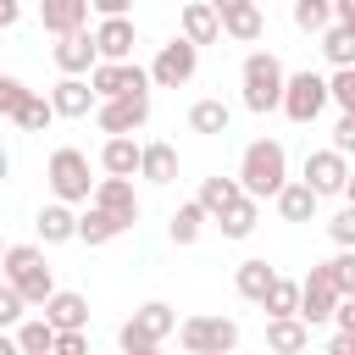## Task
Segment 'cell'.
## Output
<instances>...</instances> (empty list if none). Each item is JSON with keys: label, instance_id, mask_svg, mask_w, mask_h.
I'll use <instances>...</instances> for the list:
<instances>
[{"label": "cell", "instance_id": "cb8c5ba5", "mask_svg": "<svg viewBox=\"0 0 355 355\" xmlns=\"http://www.w3.org/2000/svg\"><path fill=\"white\" fill-rule=\"evenodd\" d=\"M233 128V105L227 100H194L189 105V133H205V139H216V133H227Z\"/></svg>", "mask_w": 355, "mask_h": 355}, {"label": "cell", "instance_id": "30bf717a", "mask_svg": "<svg viewBox=\"0 0 355 355\" xmlns=\"http://www.w3.org/2000/svg\"><path fill=\"white\" fill-rule=\"evenodd\" d=\"M349 172H355V166H349V155H344V150H333V144H322V150H311V155H305V172H300V178L327 200V194H344V189H349Z\"/></svg>", "mask_w": 355, "mask_h": 355}, {"label": "cell", "instance_id": "7402d4cb", "mask_svg": "<svg viewBox=\"0 0 355 355\" xmlns=\"http://www.w3.org/2000/svg\"><path fill=\"white\" fill-rule=\"evenodd\" d=\"M44 316L55 322V333H89V300H83L78 288H61V294L44 305Z\"/></svg>", "mask_w": 355, "mask_h": 355}, {"label": "cell", "instance_id": "8992f818", "mask_svg": "<svg viewBox=\"0 0 355 355\" xmlns=\"http://www.w3.org/2000/svg\"><path fill=\"white\" fill-rule=\"evenodd\" d=\"M327 100H333V83L322 78V72H288V94H283V116L288 122H300V128H311L322 111H327Z\"/></svg>", "mask_w": 355, "mask_h": 355}, {"label": "cell", "instance_id": "681fc988", "mask_svg": "<svg viewBox=\"0 0 355 355\" xmlns=\"http://www.w3.org/2000/svg\"><path fill=\"white\" fill-rule=\"evenodd\" d=\"M333 17H338L344 28H355V0H333Z\"/></svg>", "mask_w": 355, "mask_h": 355}, {"label": "cell", "instance_id": "bcb514c9", "mask_svg": "<svg viewBox=\"0 0 355 355\" xmlns=\"http://www.w3.org/2000/svg\"><path fill=\"white\" fill-rule=\"evenodd\" d=\"M322 355H355V333H333Z\"/></svg>", "mask_w": 355, "mask_h": 355}, {"label": "cell", "instance_id": "9c48e42d", "mask_svg": "<svg viewBox=\"0 0 355 355\" xmlns=\"http://www.w3.org/2000/svg\"><path fill=\"white\" fill-rule=\"evenodd\" d=\"M89 83H94L100 100H122V94H150L155 89L150 83V67H139V61H100Z\"/></svg>", "mask_w": 355, "mask_h": 355}, {"label": "cell", "instance_id": "f907efd6", "mask_svg": "<svg viewBox=\"0 0 355 355\" xmlns=\"http://www.w3.org/2000/svg\"><path fill=\"white\" fill-rule=\"evenodd\" d=\"M0 355H22V344H17V333H0Z\"/></svg>", "mask_w": 355, "mask_h": 355}, {"label": "cell", "instance_id": "484cf974", "mask_svg": "<svg viewBox=\"0 0 355 355\" xmlns=\"http://www.w3.org/2000/svg\"><path fill=\"white\" fill-rule=\"evenodd\" d=\"M194 200H200V205L211 211V222H222V216H227V211H233V205L244 200V183H239V178H205Z\"/></svg>", "mask_w": 355, "mask_h": 355}, {"label": "cell", "instance_id": "4316f807", "mask_svg": "<svg viewBox=\"0 0 355 355\" xmlns=\"http://www.w3.org/2000/svg\"><path fill=\"white\" fill-rule=\"evenodd\" d=\"M272 205H277V216H283V222H311V216H316V205H322V194H316L305 178H294Z\"/></svg>", "mask_w": 355, "mask_h": 355}, {"label": "cell", "instance_id": "e0dca14e", "mask_svg": "<svg viewBox=\"0 0 355 355\" xmlns=\"http://www.w3.org/2000/svg\"><path fill=\"white\" fill-rule=\"evenodd\" d=\"M133 17H100L94 28V44H100V61H133Z\"/></svg>", "mask_w": 355, "mask_h": 355}, {"label": "cell", "instance_id": "ffe728a7", "mask_svg": "<svg viewBox=\"0 0 355 355\" xmlns=\"http://www.w3.org/2000/svg\"><path fill=\"white\" fill-rule=\"evenodd\" d=\"M39 244H72L78 239V211L72 205H61V200H50V205H39Z\"/></svg>", "mask_w": 355, "mask_h": 355}, {"label": "cell", "instance_id": "83f0119b", "mask_svg": "<svg viewBox=\"0 0 355 355\" xmlns=\"http://www.w3.org/2000/svg\"><path fill=\"white\" fill-rule=\"evenodd\" d=\"M133 327H139L144 338H155V344H161V338H172L183 322H178V311H172L166 300H144V305L133 311Z\"/></svg>", "mask_w": 355, "mask_h": 355}, {"label": "cell", "instance_id": "d6986e66", "mask_svg": "<svg viewBox=\"0 0 355 355\" xmlns=\"http://www.w3.org/2000/svg\"><path fill=\"white\" fill-rule=\"evenodd\" d=\"M89 205H100V211L122 216L128 227L139 222V194H133V178H100V189H94V200H89Z\"/></svg>", "mask_w": 355, "mask_h": 355}, {"label": "cell", "instance_id": "7dc6e473", "mask_svg": "<svg viewBox=\"0 0 355 355\" xmlns=\"http://www.w3.org/2000/svg\"><path fill=\"white\" fill-rule=\"evenodd\" d=\"M89 6H94L100 17H128V11H133V0H89Z\"/></svg>", "mask_w": 355, "mask_h": 355}, {"label": "cell", "instance_id": "816d5d0a", "mask_svg": "<svg viewBox=\"0 0 355 355\" xmlns=\"http://www.w3.org/2000/svg\"><path fill=\"white\" fill-rule=\"evenodd\" d=\"M344 205H355V172H349V189H344Z\"/></svg>", "mask_w": 355, "mask_h": 355}, {"label": "cell", "instance_id": "5bb4252c", "mask_svg": "<svg viewBox=\"0 0 355 355\" xmlns=\"http://www.w3.org/2000/svg\"><path fill=\"white\" fill-rule=\"evenodd\" d=\"M89 0H39V22H44V33H55V39H67V33H83L89 28Z\"/></svg>", "mask_w": 355, "mask_h": 355}, {"label": "cell", "instance_id": "603a6c76", "mask_svg": "<svg viewBox=\"0 0 355 355\" xmlns=\"http://www.w3.org/2000/svg\"><path fill=\"white\" fill-rule=\"evenodd\" d=\"M311 344V327L300 316H266V349L272 355H300Z\"/></svg>", "mask_w": 355, "mask_h": 355}, {"label": "cell", "instance_id": "d6a6232c", "mask_svg": "<svg viewBox=\"0 0 355 355\" xmlns=\"http://www.w3.org/2000/svg\"><path fill=\"white\" fill-rule=\"evenodd\" d=\"M255 222H261V200H250V194H244V200H239L216 227H222V239H250V233H255Z\"/></svg>", "mask_w": 355, "mask_h": 355}, {"label": "cell", "instance_id": "836d02e7", "mask_svg": "<svg viewBox=\"0 0 355 355\" xmlns=\"http://www.w3.org/2000/svg\"><path fill=\"white\" fill-rule=\"evenodd\" d=\"M338 17H333V0H294V28L300 33H327Z\"/></svg>", "mask_w": 355, "mask_h": 355}, {"label": "cell", "instance_id": "c3c4849f", "mask_svg": "<svg viewBox=\"0 0 355 355\" xmlns=\"http://www.w3.org/2000/svg\"><path fill=\"white\" fill-rule=\"evenodd\" d=\"M333 327H338V333H355V300H344V305H338V316H333Z\"/></svg>", "mask_w": 355, "mask_h": 355}, {"label": "cell", "instance_id": "d590c367", "mask_svg": "<svg viewBox=\"0 0 355 355\" xmlns=\"http://www.w3.org/2000/svg\"><path fill=\"white\" fill-rule=\"evenodd\" d=\"M28 100H33V89H28L22 78H11V72H6V78H0V116H6V122H17Z\"/></svg>", "mask_w": 355, "mask_h": 355}, {"label": "cell", "instance_id": "e575fe53", "mask_svg": "<svg viewBox=\"0 0 355 355\" xmlns=\"http://www.w3.org/2000/svg\"><path fill=\"white\" fill-rule=\"evenodd\" d=\"M261 311H266V316H300V283H294V277H277L272 294L261 300Z\"/></svg>", "mask_w": 355, "mask_h": 355}, {"label": "cell", "instance_id": "b9f144b4", "mask_svg": "<svg viewBox=\"0 0 355 355\" xmlns=\"http://www.w3.org/2000/svg\"><path fill=\"white\" fill-rule=\"evenodd\" d=\"M116 344H122V355H144V349H161L155 338H144V333L133 327V316H128V322L116 327Z\"/></svg>", "mask_w": 355, "mask_h": 355}, {"label": "cell", "instance_id": "f5cc1de1", "mask_svg": "<svg viewBox=\"0 0 355 355\" xmlns=\"http://www.w3.org/2000/svg\"><path fill=\"white\" fill-rule=\"evenodd\" d=\"M144 355H161V349H144Z\"/></svg>", "mask_w": 355, "mask_h": 355}, {"label": "cell", "instance_id": "52a82bcc", "mask_svg": "<svg viewBox=\"0 0 355 355\" xmlns=\"http://www.w3.org/2000/svg\"><path fill=\"white\" fill-rule=\"evenodd\" d=\"M338 305H344V294H338V283H333L327 261H322V266H311V272L300 277V322H305V327H322V322H333V316H338Z\"/></svg>", "mask_w": 355, "mask_h": 355}, {"label": "cell", "instance_id": "6da1fadb", "mask_svg": "<svg viewBox=\"0 0 355 355\" xmlns=\"http://www.w3.org/2000/svg\"><path fill=\"white\" fill-rule=\"evenodd\" d=\"M239 183H244V194L250 200H277L294 178H288V150L277 144V139H250L244 144V155H239V172H233Z\"/></svg>", "mask_w": 355, "mask_h": 355}, {"label": "cell", "instance_id": "4fadbf2b", "mask_svg": "<svg viewBox=\"0 0 355 355\" xmlns=\"http://www.w3.org/2000/svg\"><path fill=\"white\" fill-rule=\"evenodd\" d=\"M211 6H216V17H222V33H227V39L255 44V39L266 33V17H261L255 0H211Z\"/></svg>", "mask_w": 355, "mask_h": 355}, {"label": "cell", "instance_id": "2e32d148", "mask_svg": "<svg viewBox=\"0 0 355 355\" xmlns=\"http://www.w3.org/2000/svg\"><path fill=\"white\" fill-rule=\"evenodd\" d=\"M139 166H144V144H139L133 133L100 144V172H105V178H139Z\"/></svg>", "mask_w": 355, "mask_h": 355}, {"label": "cell", "instance_id": "f6af8a7d", "mask_svg": "<svg viewBox=\"0 0 355 355\" xmlns=\"http://www.w3.org/2000/svg\"><path fill=\"white\" fill-rule=\"evenodd\" d=\"M17 22H22V0H0V28L11 33Z\"/></svg>", "mask_w": 355, "mask_h": 355}, {"label": "cell", "instance_id": "d4e9b609", "mask_svg": "<svg viewBox=\"0 0 355 355\" xmlns=\"http://www.w3.org/2000/svg\"><path fill=\"white\" fill-rule=\"evenodd\" d=\"M139 178L155 183V189L178 183V150H172L166 139H150V144H144V166H139Z\"/></svg>", "mask_w": 355, "mask_h": 355}, {"label": "cell", "instance_id": "7bdbcfd3", "mask_svg": "<svg viewBox=\"0 0 355 355\" xmlns=\"http://www.w3.org/2000/svg\"><path fill=\"white\" fill-rule=\"evenodd\" d=\"M333 150L355 155V116H349V111H338V122H333Z\"/></svg>", "mask_w": 355, "mask_h": 355}, {"label": "cell", "instance_id": "277c9868", "mask_svg": "<svg viewBox=\"0 0 355 355\" xmlns=\"http://www.w3.org/2000/svg\"><path fill=\"white\" fill-rule=\"evenodd\" d=\"M6 283L28 300V305H50L61 288H55V277H50V266H44V250L39 244H11L6 250Z\"/></svg>", "mask_w": 355, "mask_h": 355}, {"label": "cell", "instance_id": "ee69618b", "mask_svg": "<svg viewBox=\"0 0 355 355\" xmlns=\"http://www.w3.org/2000/svg\"><path fill=\"white\" fill-rule=\"evenodd\" d=\"M55 355H89V333H61L55 338Z\"/></svg>", "mask_w": 355, "mask_h": 355}, {"label": "cell", "instance_id": "f1b7e54d", "mask_svg": "<svg viewBox=\"0 0 355 355\" xmlns=\"http://www.w3.org/2000/svg\"><path fill=\"white\" fill-rule=\"evenodd\" d=\"M122 233H128V222L111 216V211H100V205H89V211L78 216V239H83V244H111V239H122Z\"/></svg>", "mask_w": 355, "mask_h": 355}, {"label": "cell", "instance_id": "4dcf8cb0", "mask_svg": "<svg viewBox=\"0 0 355 355\" xmlns=\"http://www.w3.org/2000/svg\"><path fill=\"white\" fill-rule=\"evenodd\" d=\"M55 338H61V333H55V322H50L44 311H39V316H28V322L17 327L22 355H55Z\"/></svg>", "mask_w": 355, "mask_h": 355}, {"label": "cell", "instance_id": "74e56055", "mask_svg": "<svg viewBox=\"0 0 355 355\" xmlns=\"http://www.w3.org/2000/svg\"><path fill=\"white\" fill-rule=\"evenodd\" d=\"M22 322H28V300L6 283V288H0V327H6V333H17Z\"/></svg>", "mask_w": 355, "mask_h": 355}, {"label": "cell", "instance_id": "8fae6325", "mask_svg": "<svg viewBox=\"0 0 355 355\" xmlns=\"http://www.w3.org/2000/svg\"><path fill=\"white\" fill-rule=\"evenodd\" d=\"M94 122H100V133H105V139L139 133V128L150 122V94H122V100H100Z\"/></svg>", "mask_w": 355, "mask_h": 355}, {"label": "cell", "instance_id": "44dd1931", "mask_svg": "<svg viewBox=\"0 0 355 355\" xmlns=\"http://www.w3.org/2000/svg\"><path fill=\"white\" fill-rule=\"evenodd\" d=\"M277 277H283L277 266H266L261 255H250V261H239V272H233V288H239L250 305H261V300L272 294V283H277Z\"/></svg>", "mask_w": 355, "mask_h": 355}, {"label": "cell", "instance_id": "f35d334b", "mask_svg": "<svg viewBox=\"0 0 355 355\" xmlns=\"http://www.w3.org/2000/svg\"><path fill=\"white\" fill-rule=\"evenodd\" d=\"M327 272H333L338 294H344V300H355V250H338V255L327 261Z\"/></svg>", "mask_w": 355, "mask_h": 355}, {"label": "cell", "instance_id": "ab89813d", "mask_svg": "<svg viewBox=\"0 0 355 355\" xmlns=\"http://www.w3.org/2000/svg\"><path fill=\"white\" fill-rule=\"evenodd\" d=\"M327 239H333L338 250H355V205H344V211L327 216Z\"/></svg>", "mask_w": 355, "mask_h": 355}, {"label": "cell", "instance_id": "3957f363", "mask_svg": "<svg viewBox=\"0 0 355 355\" xmlns=\"http://www.w3.org/2000/svg\"><path fill=\"white\" fill-rule=\"evenodd\" d=\"M44 183H50V194H55L61 205H89L94 189H100V178H89V155H83L78 144L50 150V161H44Z\"/></svg>", "mask_w": 355, "mask_h": 355}, {"label": "cell", "instance_id": "60d3db41", "mask_svg": "<svg viewBox=\"0 0 355 355\" xmlns=\"http://www.w3.org/2000/svg\"><path fill=\"white\" fill-rule=\"evenodd\" d=\"M327 83H333V105L355 116V67H344V72H333Z\"/></svg>", "mask_w": 355, "mask_h": 355}, {"label": "cell", "instance_id": "ac0fdd59", "mask_svg": "<svg viewBox=\"0 0 355 355\" xmlns=\"http://www.w3.org/2000/svg\"><path fill=\"white\" fill-rule=\"evenodd\" d=\"M50 105H55V116H89V111H100V94L89 78H61L50 89Z\"/></svg>", "mask_w": 355, "mask_h": 355}, {"label": "cell", "instance_id": "ba28073f", "mask_svg": "<svg viewBox=\"0 0 355 355\" xmlns=\"http://www.w3.org/2000/svg\"><path fill=\"white\" fill-rule=\"evenodd\" d=\"M194 72H200V44H189L183 33L166 39V44L155 50V61H150V83H155V89H183Z\"/></svg>", "mask_w": 355, "mask_h": 355}, {"label": "cell", "instance_id": "1f68e13d", "mask_svg": "<svg viewBox=\"0 0 355 355\" xmlns=\"http://www.w3.org/2000/svg\"><path fill=\"white\" fill-rule=\"evenodd\" d=\"M322 55H327V67H333V72H344V67H355V28H344V22H333V28L322 33Z\"/></svg>", "mask_w": 355, "mask_h": 355}, {"label": "cell", "instance_id": "8d00e7d4", "mask_svg": "<svg viewBox=\"0 0 355 355\" xmlns=\"http://www.w3.org/2000/svg\"><path fill=\"white\" fill-rule=\"evenodd\" d=\"M50 122H55V105H50V94H33V100L22 105V116H17V128H22V133H44Z\"/></svg>", "mask_w": 355, "mask_h": 355}, {"label": "cell", "instance_id": "7c38bea8", "mask_svg": "<svg viewBox=\"0 0 355 355\" xmlns=\"http://www.w3.org/2000/svg\"><path fill=\"white\" fill-rule=\"evenodd\" d=\"M50 55H55L61 78H94V67H100V44H94V33H89V28H83V33L55 39V44H50Z\"/></svg>", "mask_w": 355, "mask_h": 355}, {"label": "cell", "instance_id": "5b68a950", "mask_svg": "<svg viewBox=\"0 0 355 355\" xmlns=\"http://www.w3.org/2000/svg\"><path fill=\"white\" fill-rule=\"evenodd\" d=\"M178 344L189 349V355H233L239 349V322L233 316H183V327H178Z\"/></svg>", "mask_w": 355, "mask_h": 355}, {"label": "cell", "instance_id": "9a60e30c", "mask_svg": "<svg viewBox=\"0 0 355 355\" xmlns=\"http://www.w3.org/2000/svg\"><path fill=\"white\" fill-rule=\"evenodd\" d=\"M178 33H183L189 44H216V39H222L216 6H211V0H189V6L178 11Z\"/></svg>", "mask_w": 355, "mask_h": 355}, {"label": "cell", "instance_id": "7a4b0ae2", "mask_svg": "<svg viewBox=\"0 0 355 355\" xmlns=\"http://www.w3.org/2000/svg\"><path fill=\"white\" fill-rule=\"evenodd\" d=\"M239 89H244V111L266 116V111H283V94H288V72L272 50H250L244 67H239Z\"/></svg>", "mask_w": 355, "mask_h": 355}, {"label": "cell", "instance_id": "f546056e", "mask_svg": "<svg viewBox=\"0 0 355 355\" xmlns=\"http://www.w3.org/2000/svg\"><path fill=\"white\" fill-rule=\"evenodd\" d=\"M205 222H211V211H205L200 200H189V205H178V211H172V222H166V233H172V244H200V233H205Z\"/></svg>", "mask_w": 355, "mask_h": 355}]
</instances>
